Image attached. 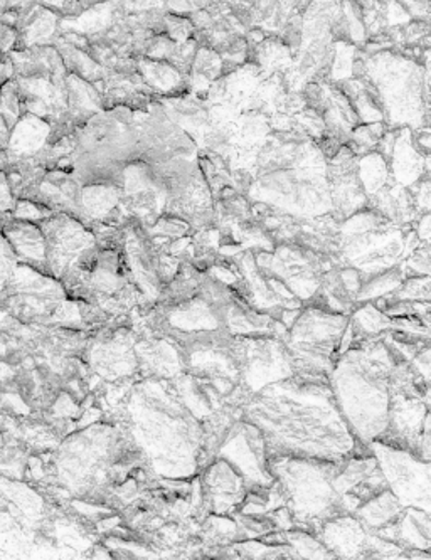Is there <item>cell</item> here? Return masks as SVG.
<instances>
[{"label": "cell", "mask_w": 431, "mask_h": 560, "mask_svg": "<svg viewBox=\"0 0 431 560\" xmlns=\"http://www.w3.org/2000/svg\"><path fill=\"white\" fill-rule=\"evenodd\" d=\"M46 240V268L53 277H67L95 249V237L68 212H51L39 222Z\"/></svg>", "instance_id": "6da1fadb"}, {"label": "cell", "mask_w": 431, "mask_h": 560, "mask_svg": "<svg viewBox=\"0 0 431 560\" xmlns=\"http://www.w3.org/2000/svg\"><path fill=\"white\" fill-rule=\"evenodd\" d=\"M0 231L11 244L12 252L15 253L19 261L34 266L40 271L48 270L46 268V240L39 224L21 221V219L5 214L0 215Z\"/></svg>", "instance_id": "7a4b0ae2"}, {"label": "cell", "mask_w": 431, "mask_h": 560, "mask_svg": "<svg viewBox=\"0 0 431 560\" xmlns=\"http://www.w3.org/2000/svg\"><path fill=\"white\" fill-rule=\"evenodd\" d=\"M49 137H51L49 121L26 112L19 118L9 136V142L5 145V164L39 155L48 147Z\"/></svg>", "instance_id": "3957f363"}, {"label": "cell", "mask_w": 431, "mask_h": 560, "mask_svg": "<svg viewBox=\"0 0 431 560\" xmlns=\"http://www.w3.org/2000/svg\"><path fill=\"white\" fill-rule=\"evenodd\" d=\"M59 26H61V15L58 12L34 2L30 9L19 15L15 22V31H18L15 51L34 48V46H55Z\"/></svg>", "instance_id": "277c9868"}, {"label": "cell", "mask_w": 431, "mask_h": 560, "mask_svg": "<svg viewBox=\"0 0 431 560\" xmlns=\"http://www.w3.org/2000/svg\"><path fill=\"white\" fill-rule=\"evenodd\" d=\"M140 73H142L143 81L147 84L155 88L159 92H171L177 84L180 83V73L165 61H158V59H142L137 62Z\"/></svg>", "instance_id": "5b68a950"}, {"label": "cell", "mask_w": 431, "mask_h": 560, "mask_svg": "<svg viewBox=\"0 0 431 560\" xmlns=\"http://www.w3.org/2000/svg\"><path fill=\"white\" fill-rule=\"evenodd\" d=\"M24 114L26 108H24L23 96L19 93L18 83L12 78L0 88V115L12 130Z\"/></svg>", "instance_id": "8992f818"}, {"label": "cell", "mask_w": 431, "mask_h": 560, "mask_svg": "<svg viewBox=\"0 0 431 560\" xmlns=\"http://www.w3.org/2000/svg\"><path fill=\"white\" fill-rule=\"evenodd\" d=\"M194 26L186 15L167 14L164 15V34L174 43L180 44L194 36Z\"/></svg>", "instance_id": "52a82bcc"}, {"label": "cell", "mask_w": 431, "mask_h": 560, "mask_svg": "<svg viewBox=\"0 0 431 560\" xmlns=\"http://www.w3.org/2000/svg\"><path fill=\"white\" fill-rule=\"evenodd\" d=\"M49 214H51V211L45 208V206H40L36 200L18 199L15 200V208L11 215L14 219H21V221L36 222V224H39V222L48 218Z\"/></svg>", "instance_id": "ba28073f"}, {"label": "cell", "mask_w": 431, "mask_h": 560, "mask_svg": "<svg viewBox=\"0 0 431 560\" xmlns=\"http://www.w3.org/2000/svg\"><path fill=\"white\" fill-rule=\"evenodd\" d=\"M18 262V256L12 252L11 244L8 243L4 234L0 231V296L4 293L5 284H8Z\"/></svg>", "instance_id": "9c48e42d"}, {"label": "cell", "mask_w": 431, "mask_h": 560, "mask_svg": "<svg viewBox=\"0 0 431 560\" xmlns=\"http://www.w3.org/2000/svg\"><path fill=\"white\" fill-rule=\"evenodd\" d=\"M211 0H165V9L171 14L190 15L208 8Z\"/></svg>", "instance_id": "30bf717a"}, {"label": "cell", "mask_w": 431, "mask_h": 560, "mask_svg": "<svg viewBox=\"0 0 431 560\" xmlns=\"http://www.w3.org/2000/svg\"><path fill=\"white\" fill-rule=\"evenodd\" d=\"M15 197L9 186L8 175L0 171V215L12 214L15 208Z\"/></svg>", "instance_id": "8fae6325"}, {"label": "cell", "mask_w": 431, "mask_h": 560, "mask_svg": "<svg viewBox=\"0 0 431 560\" xmlns=\"http://www.w3.org/2000/svg\"><path fill=\"white\" fill-rule=\"evenodd\" d=\"M36 4L43 5V8L51 9V11L58 12L62 18V12H65V5H67V0H34Z\"/></svg>", "instance_id": "7c38bea8"}, {"label": "cell", "mask_w": 431, "mask_h": 560, "mask_svg": "<svg viewBox=\"0 0 431 560\" xmlns=\"http://www.w3.org/2000/svg\"><path fill=\"white\" fill-rule=\"evenodd\" d=\"M9 136H11V128L8 127L4 118L0 115V145L4 147V149L8 145Z\"/></svg>", "instance_id": "4fadbf2b"}]
</instances>
